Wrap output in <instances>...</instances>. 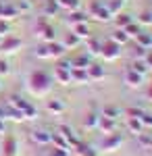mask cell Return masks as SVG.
Returning <instances> with one entry per match:
<instances>
[{
    "mask_svg": "<svg viewBox=\"0 0 152 156\" xmlns=\"http://www.w3.org/2000/svg\"><path fill=\"white\" fill-rule=\"evenodd\" d=\"M29 85L35 94H46L50 90V77H48L44 71H35L31 73V79H29Z\"/></svg>",
    "mask_w": 152,
    "mask_h": 156,
    "instance_id": "cell-1",
    "label": "cell"
},
{
    "mask_svg": "<svg viewBox=\"0 0 152 156\" xmlns=\"http://www.w3.org/2000/svg\"><path fill=\"white\" fill-rule=\"evenodd\" d=\"M17 15H19V12L15 9V4H9V2L0 0V21H11Z\"/></svg>",
    "mask_w": 152,
    "mask_h": 156,
    "instance_id": "cell-2",
    "label": "cell"
},
{
    "mask_svg": "<svg viewBox=\"0 0 152 156\" xmlns=\"http://www.w3.org/2000/svg\"><path fill=\"white\" fill-rule=\"evenodd\" d=\"M90 12H92L94 17H98L100 21H108L110 19V11L106 9L104 4H100V2H92L90 4Z\"/></svg>",
    "mask_w": 152,
    "mask_h": 156,
    "instance_id": "cell-3",
    "label": "cell"
},
{
    "mask_svg": "<svg viewBox=\"0 0 152 156\" xmlns=\"http://www.w3.org/2000/svg\"><path fill=\"white\" fill-rule=\"evenodd\" d=\"M119 44H115L113 40L110 42H106V44H102V48H100V54H104V58H108V60H113V58H117L119 56Z\"/></svg>",
    "mask_w": 152,
    "mask_h": 156,
    "instance_id": "cell-4",
    "label": "cell"
},
{
    "mask_svg": "<svg viewBox=\"0 0 152 156\" xmlns=\"http://www.w3.org/2000/svg\"><path fill=\"white\" fill-rule=\"evenodd\" d=\"M17 48H21V40L19 37H6L0 42V50L2 52H15Z\"/></svg>",
    "mask_w": 152,
    "mask_h": 156,
    "instance_id": "cell-5",
    "label": "cell"
},
{
    "mask_svg": "<svg viewBox=\"0 0 152 156\" xmlns=\"http://www.w3.org/2000/svg\"><path fill=\"white\" fill-rule=\"evenodd\" d=\"M85 71H88V79H92V81L104 79V67H100V65H90Z\"/></svg>",
    "mask_w": 152,
    "mask_h": 156,
    "instance_id": "cell-6",
    "label": "cell"
},
{
    "mask_svg": "<svg viewBox=\"0 0 152 156\" xmlns=\"http://www.w3.org/2000/svg\"><path fill=\"white\" fill-rule=\"evenodd\" d=\"M38 31H40V36L44 37L46 42H54V29H52L46 21H40V23H38Z\"/></svg>",
    "mask_w": 152,
    "mask_h": 156,
    "instance_id": "cell-7",
    "label": "cell"
},
{
    "mask_svg": "<svg viewBox=\"0 0 152 156\" xmlns=\"http://www.w3.org/2000/svg\"><path fill=\"white\" fill-rule=\"evenodd\" d=\"M31 137H34V142H38V144H48L52 140V133L46 131V129H38V131L31 133Z\"/></svg>",
    "mask_w": 152,
    "mask_h": 156,
    "instance_id": "cell-8",
    "label": "cell"
},
{
    "mask_svg": "<svg viewBox=\"0 0 152 156\" xmlns=\"http://www.w3.org/2000/svg\"><path fill=\"white\" fill-rule=\"evenodd\" d=\"M98 127L102 129V131H106V133H110V131H115V119H108V117H100L98 119Z\"/></svg>",
    "mask_w": 152,
    "mask_h": 156,
    "instance_id": "cell-9",
    "label": "cell"
},
{
    "mask_svg": "<svg viewBox=\"0 0 152 156\" xmlns=\"http://www.w3.org/2000/svg\"><path fill=\"white\" fill-rule=\"evenodd\" d=\"M2 148H4V156H15L17 154V142H15V137H6Z\"/></svg>",
    "mask_w": 152,
    "mask_h": 156,
    "instance_id": "cell-10",
    "label": "cell"
},
{
    "mask_svg": "<svg viewBox=\"0 0 152 156\" xmlns=\"http://www.w3.org/2000/svg\"><path fill=\"white\" fill-rule=\"evenodd\" d=\"M125 81H127L129 85H140L142 83V75L136 71H131V69H127L125 71Z\"/></svg>",
    "mask_w": 152,
    "mask_h": 156,
    "instance_id": "cell-11",
    "label": "cell"
},
{
    "mask_svg": "<svg viewBox=\"0 0 152 156\" xmlns=\"http://www.w3.org/2000/svg\"><path fill=\"white\" fill-rule=\"evenodd\" d=\"M121 142H123V137H121L119 133H110V137L104 142V148H106V150H115Z\"/></svg>",
    "mask_w": 152,
    "mask_h": 156,
    "instance_id": "cell-12",
    "label": "cell"
},
{
    "mask_svg": "<svg viewBox=\"0 0 152 156\" xmlns=\"http://www.w3.org/2000/svg\"><path fill=\"white\" fill-rule=\"evenodd\" d=\"M48 52H50V56H60V54H65V46L63 44H56V42H48Z\"/></svg>",
    "mask_w": 152,
    "mask_h": 156,
    "instance_id": "cell-13",
    "label": "cell"
},
{
    "mask_svg": "<svg viewBox=\"0 0 152 156\" xmlns=\"http://www.w3.org/2000/svg\"><path fill=\"white\" fill-rule=\"evenodd\" d=\"M79 42H81V37H77L75 34H67L65 42H63V46H65V50H67V48H75V46H79Z\"/></svg>",
    "mask_w": 152,
    "mask_h": 156,
    "instance_id": "cell-14",
    "label": "cell"
},
{
    "mask_svg": "<svg viewBox=\"0 0 152 156\" xmlns=\"http://www.w3.org/2000/svg\"><path fill=\"white\" fill-rule=\"evenodd\" d=\"M50 142H54L56 148H63V150L69 148V142H67V137H65L63 133H52V140H50Z\"/></svg>",
    "mask_w": 152,
    "mask_h": 156,
    "instance_id": "cell-15",
    "label": "cell"
},
{
    "mask_svg": "<svg viewBox=\"0 0 152 156\" xmlns=\"http://www.w3.org/2000/svg\"><path fill=\"white\" fill-rule=\"evenodd\" d=\"M129 69H131V71H136V73H140L142 77H144V75H146V71H148V65H146L144 60H133Z\"/></svg>",
    "mask_w": 152,
    "mask_h": 156,
    "instance_id": "cell-16",
    "label": "cell"
},
{
    "mask_svg": "<svg viewBox=\"0 0 152 156\" xmlns=\"http://www.w3.org/2000/svg\"><path fill=\"white\" fill-rule=\"evenodd\" d=\"M56 79H59L60 83H71V71H67V69H60V67H56Z\"/></svg>",
    "mask_w": 152,
    "mask_h": 156,
    "instance_id": "cell-17",
    "label": "cell"
},
{
    "mask_svg": "<svg viewBox=\"0 0 152 156\" xmlns=\"http://www.w3.org/2000/svg\"><path fill=\"white\" fill-rule=\"evenodd\" d=\"M73 34L77 37H90V29H88V25L85 23H77L73 27Z\"/></svg>",
    "mask_w": 152,
    "mask_h": 156,
    "instance_id": "cell-18",
    "label": "cell"
},
{
    "mask_svg": "<svg viewBox=\"0 0 152 156\" xmlns=\"http://www.w3.org/2000/svg\"><path fill=\"white\" fill-rule=\"evenodd\" d=\"M71 79H75V81H88V71L85 69H71Z\"/></svg>",
    "mask_w": 152,
    "mask_h": 156,
    "instance_id": "cell-19",
    "label": "cell"
},
{
    "mask_svg": "<svg viewBox=\"0 0 152 156\" xmlns=\"http://www.w3.org/2000/svg\"><path fill=\"white\" fill-rule=\"evenodd\" d=\"M123 31L127 34V37H138V36H140V27L133 23V21H131L129 25H125V27H123Z\"/></svg>",
    "mask_w": 152,
    "mask_h": 156,
    "instance_id": "cell-20",
    "label": "cell"
},
{
    "mask_svg": "<svg viewBox=\"0 0 152 156\" xmlns=\"http://www.w3.org/2000/svg\"><path fill=\"white\" fill-rule=\"evenodd\" d=\"M9 104H11L13 108H17V110H21V112H23V108L27 106L29 102H25L23 98H19V96H13V98H11V102H9Z\"/></svg>",
    "mask_w": 152,
    "mask_h": 156,
    "instance_id": "cell-21",
    "label": "cell"
},
{
    "mask_svg": "<svg viewBox=\"0 0 152 156\" xmlns=\"http://www.w3.org/2000/svg\"><path fill=\"white\" fill-rule=\"evenodd\" d=\"M56 11H59V0H46L44 12H46V15H54Z\"/></svg>",
    "mask_w": 152,
    "mask_h": 156,
    "instance_id": "cell-22",
    "label": "cell"
},
{
    "mask_svg": "<svg viewBox=\"0 0 152 156\" xmlns=\"http://www.w3.org/2000/svg\"><path fill=\"white\" fill-rule=\"evenodd\" d=\"M69 23H71V25L85 23V15H83V12H77V11H73V12L69 15Z\"/></svg>",
    "mask_w": 152,
    "mask_h": 156,
    "instance_id": "cell-23",
    "label": "cell"
},
{
    "mask_svg": "<svg viewBox=\"0 0 152 156\" xmlns=\"http://www.w3.org/2000/svg\"><path fill=\"white\" fill-rule=\"evenodd\" d=\"M127 40H129V37H127V34H125L123 29H117V31L113 34V42H115V44H119V46H121V44H125Z\"/></svg>",
    "mask_w": 152,
    "mask_h": 156,
    "instance_id": "cell-24",
    "label": "cell"
},
{
    "mask_svg": "<svg viewBox=\"0 0 152 156\" xmlns=\"http://www.w3.org/2000/svg\"><path fill=\"white\" fill-rule=\"evenodd\" d=\"M48 110H50V112H63V110H65V104H63L60 100H50V102H48Z\"/></svg>",
    "mask_w": 152,
    "mask_h": 156,
    "instance_id": "cell-25",
    "label": "cell"
},
{
    "mask_svg": "<svg viewBox=\"0 0 152 156\" xmlns=\"http://www.w3.org/2000/svg\"><path fill=\"white\" fill-rule=\"evenodd\" d=\"M59 6H65L69 11H77L79 9V0H59Z\"/></svg>",
    "mask_w": 152,
    "mask_h": 156,
    "instance_id": "cell-26",
    "label": "cell"
},
{
    "mask_svg": "<svg viewBox=\"0 0 152 156\" xmlns=\"http://www.w3.org/2000/svg\"><path fill=\"white\" fill-rule=\"evenodd\" d=\"M129 129H131V131L133 133H142V127H144V125H142V121L140 119H133V117H129Z\"/></svg>",
    "mask_w": 152,
    "mask_h": 156,
    "instance_id": "cell-27",
    "label": "cell"
},
{
    "mask_svg": "<svg viewBox=\"0 0 152 156\" xmlns=\"http://www.w3.org/2000/svg\"><path fill=\"white\" fill-rule=\"evenodd\" d=\"M123 4H125V0H113V2H110L106 9L110 11V15H117V12L123 9Z\"/></svg>",
    "mask_w": 152,
    "mask_h": 156,
    "instance_id": "cell-28",
    "label": "cell"
},
{
    "mask_svg": "<svg viewBox=\"0 0 152 156\" xmlns=\"http://www.w3.org/2000/svg\"><path fill=\"white\" fill-rule=\"evenodd\" d=\"M15 9H17V12H29L31 11V2L29 0H19L15 4Z\"/></svg>",
    "mask_w": 152,
    "mask_h": 156,
    "instance_id": "cell-29",
    "label": "cell"
},
{
    "mask_svg": "<svg viewBox=\"0 0 152 156\" xmlns=\"http://www.w3.org/2000/svg\"><path fill=\"white\" fill-rule=\"evenodd\" d=\"M138 42H140L142 48H152V37L146 36V34H142V31H140V36H138Z\"/></svg>",
    "mask_w": 152,
    "mask_h": 156,
    "instance_id": "cell-30",
    "label": "cell"
},
{
    "mask_svg": "<svg viewBox=\"0 0 152 156\" xmlns=\"http://www.w3.org/2000/svg\"><path fill=\"white\" fill-rule=\"evenodd\" d=\"M90 62H88V56H79V58L73 60V69H88Z\"/></svg>",
    "mask_w": 152,
    "mask_h": 156,
    "instance_id": "cell-31",
    "label": "cell"
},
{
    "mask_svg": "<svg viewBox=\"0 0 152 156\" xmlns=\"http://www.w3.org/2000/svg\"><path fill=\"white\" fill-rule=\"evenodd\" d=\"M129 23H131V17H129V15H125V12H123V15L119 12V15H117V25H119V29H123V27H125V25H129Z\"/></svg>",
    "mask_w": 152,
    "mask_h": 156,
    "instance_id": "cell-32",
    "label": "cell"
},
{
    "mask_svg": "<svg viewBox=\"0 0 152 156\" xmlns=\"http://www.w3.org/2000/svg\"><path fill=\"white\" fill-rule=\"evenodd\" d=\"M98 115L96 112H92V115H88V119H85V127H98Z\"/></svg>",
    "mask_w": 152,
    "mask_h": 156,
    "instance_id": "cell-33",
    "label": "cell"
},
{
    "mask_svg": "<svg viewBox=\"0 0 152 156\" xmlns=\"http://www.w3.org/2000/svg\"><path fill=\"white\" fill-rule=\"evenodd\" d=\"M100 48H102V44L98 40H90V54H100Z\"/></svg>",
    "mask_w": 152,
    "mask_h": 156,
    "instance_id": "cell-34",
    "label": "cell"
},
{
    "mask_svg": "<svg viewBox=\"0 0 152 156\" xmlns=\"http://www.w3.org/2000/svg\"><path fill=\"white\" fill-rule=\"evenodd\" d=\"M35 115H38V110H35L31 104H27V106L23 108V117H25V119H34Z\"/></svg>",
    "mask_w": 152,
    "mask_h": 156,
    "instance_id": "cell-35",
    "label": "cell"
},
{
    "mask_svg": "<svg viewBox=\"0 0 152 156\" xmlns=\"http://www.w3.org/2000/svg\"><path fill=\"white\" fill-rule=\"evenodd\" d=\"M77 148H79V154H81V156H96V154H94V150H92V148H88V146L77 144Z\"/></svg>",
    "mask_w": 152,
    "mask_h": 156,
    "instance_id": "cell-36",
    "label": "cell"
},
{
    "mask_svg": "<svg viewBox=\"0 0 152 156\" xmlns=\"http://www.w3.org/2000/svg\"><path fill=\"white\" fill-rule=\"evenodd\" d=\"M140 121H142V125H146V127H152V115H148V112H144L140 117Z\"/></svg>",
    "mask_w": 152,
    "mask_h": 156,
    "instance_id": "cell-37",
    "label": "cell"
},
{
    "mask_svg": "<svg viewBox=\"0 0 152 156\" xmlns=\"http://www.w3.org/2000/svg\"><path fill=\"white\" fill-rule=\"evenodd\" d=\"M117 115H119V110H117V108H113V106L104 108V117H108V119H115Z\"/></svg>",
    "mask_w": 152,
    "mask_h": 156,
    "instance_id": "cell-38",
    "label": "cell"
},
{
    "mask_svg": "<svg viewBox=\"0 0 152 156\" xmlns=\"http://www.w3.org/2000/svg\"><path fill=\"white\" fill-rule=\"evenodd\" d=\"M40 58H50V52H48V46H42V48H38V52H35Z\"/></svg>",
    "mask_w": 152,
    "mask_h": 156,
    "instance_id": "cell-39",
    "label": "cell"
},
{
    "mask_svg": "<svg viewBox=\"0 0 152 156\" xmlns=\"http://www.w3.org/2000/svg\"><path fill=\"white\" fill-rule=\"evenodd\" d=\"M140 23H144V25H150L152 23V12H144L140 17Z\"/></svg>",
    "mask_w": 152,
    "mask_h": 156,
    "instance_id": "cell-40",
    "label": "cell"
},
{
    "mask_svg": "<svg viewBox=\"0 0 152 156\" xmlns=\"http://www.w3.org/2000/svg\"><path fill=\"white\" fill-rule=\"evenodd\" d=\"M6 73H9V62L0 60V75H6Z\"/></svg>",
    "mask_w": 152,
    "mask_h": 156,
    "instance_id": "cell-41",
    "label": "cell"
},
{
    "mask_svg": "<svg viewBox=\"0 0 152 156\" xmlns=\"http://www.w3.org/2000/svg\"><path fill=\"white\" fill-rule=\"evenodd\" d=\"M6 31H9V25L4 23V21H0V36H4Z\"/></svg>",
    "mask_w": 152,
    "mask_h": 156,
    "instance_id": "cell-42",
    "label": "cell"
},
{
    "mask_svg": "<svg viewBox=\"0 0 152 156\" xmlns=\"http://www.w3.org/2000/svg\"><path fill=\"white\" fill-rule=\"evenodd\" d=\"M136 56H146V48L138 46V48H136Z\"/></svg>",
    "mask_w": 152,
    "mask_h": 156,
    "instance_id": "cell-43",
    "label": "cell"
},
{
    "mask_svg": "<svg viewBox=\"0 0 152 156\" xmlns=\"http://www.w3.org/2000/svg\"><path fill=\"white\" fill-rule=\"evenodd\" d=\"M144 62H146L148 67H152V50H150V52H146V60H144Z\"/></svg>",
    "mask_w": 152,
    "mask_h": 156,
    "instance_id": "cell-44",
    "label": "cell"
},
{
    "mask_svg": "<svg viewBox=\"0 0 152 156\" xmlns=\"http://www.w3.org/2000/svg\"><path fill=\"white\" fill-rule=\"evenodd\" d=\"M148 98H150V100H152V85H150V87H148Z\"/></svg>",
    "mask_w": 152,
    "mask_h": 156,
    "instance_id": "cell-45",
    "label": "cell"
}]
</instances>
